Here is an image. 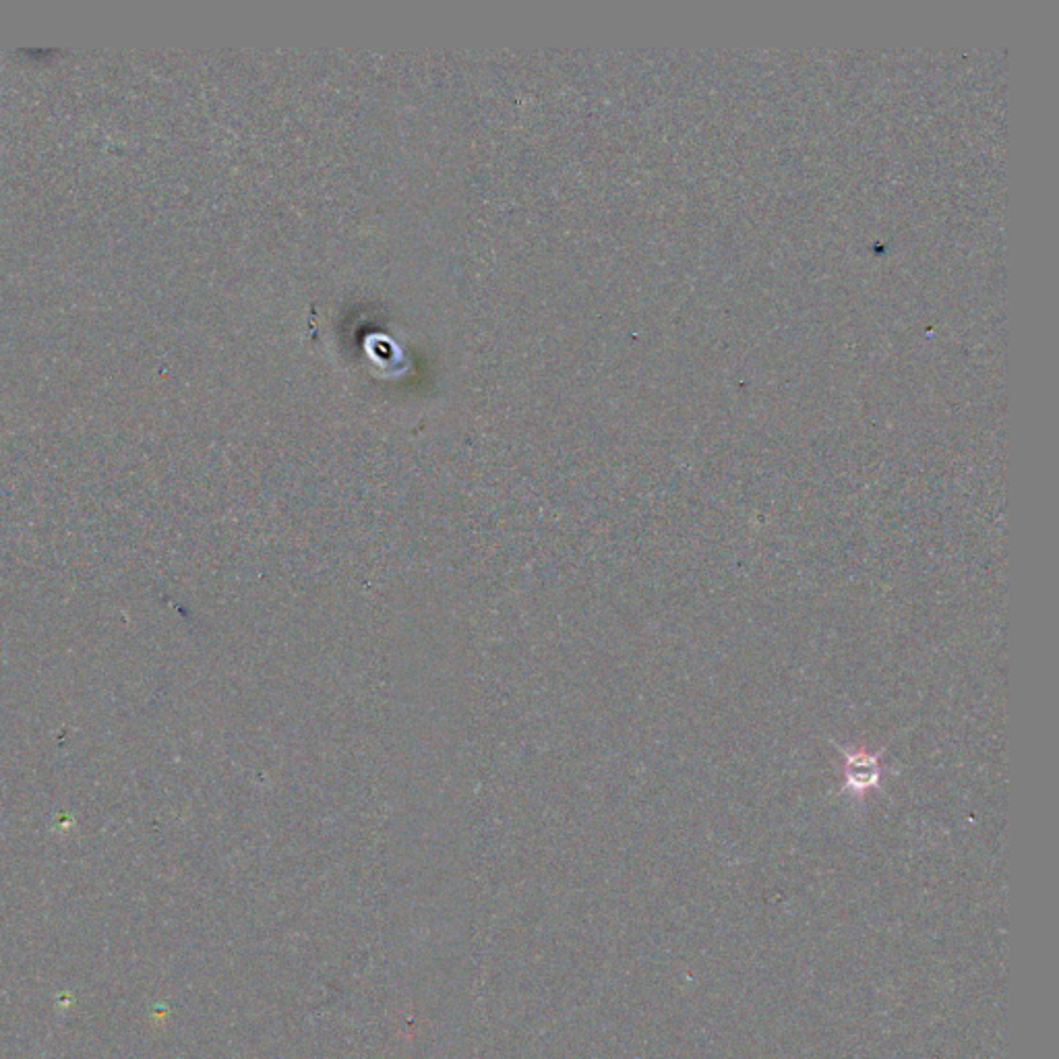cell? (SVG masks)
Masks as SVG:
<instances>
[{
  "mask_svg": "<svg viewBox=\"0 0 1059 1059\" xmlns=\"http://www.w3.org/2000/svg\"><path fill=\"white\" fill-rule=\"evenodd\" d=\"M844 760V789L865 793L867 789H873L875 784H880L882 768L877 764L875 755H869L865 751L844 753Z\"/></svg>",
  "mask_w": 1059,
  "mask_h": 1059,
  "instance_id": "1",
  "label": "cell"
}]
</instances>
